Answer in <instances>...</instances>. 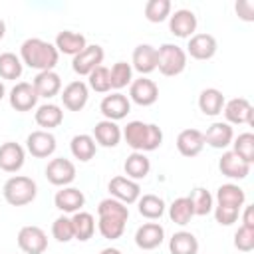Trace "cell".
Wrapping results in <instances>:
<instances>
[{"label":"cell","mask_w":254,"mask_h":254,"mask_svg":"<svg viewBox=\"0 0 254 254\" xmlns=\"http://www.w3.org/2000/svg\"><path fill=\"white\" fill-rule=\"evenodd\" d=\"M52 236L58 240V242H69L73 240V226H71V218L62 214L54 220L52 224Z\"/></svg>","instance_id":"cell-44"},{"label":"cell","mask_w":254,"mask_h":254,"mask_svg":"<svg viewBox=\"0 0 254 254\" xmlns=\"http://www.w3.org/2000/svg\"><path fill=\"white\" fill-rule=\"evenodd\" d=\"M69 151L71 155L81 161V163H87L95 157V151H97V143L93 141L91 135L87 133H79V135H73L71 141H69Z\"/></svg>","instance_id":"cell-31"},{"label":"cell","mask_w":254,"mask_h":254,"mask_svg":"<svg viewBox=\"0 0 254 254\" xmlns=\"http://www.w3.org/2000/svg\"><path fill=\"white\" fill-rule=\"evenodd\" d=\"M194 216V208H192V202L189 196H179L171 202L169 206V218L179 224V226H185L190 222V218Z\"/></svg>","instance_id":"cell-35"},{"label":"cell","mask_w":254,"mask_h":254,"mask_svg":"<svg viewBox=\"0 0 254 254\" xmlns=\"http://www.w3.org/2000/svg\"><path fill=\"white\" fill-rule=\"evenodd\" d=\"M38 93L34 89V85L30 81H18L12 89H10V95H8V101H10V107L20 111V113H26V111H32L36 105H38Z\"/></svg>","instance_id":"cell-11"},{"label":"cell","mask_w":254,"mask_h":254,"mask_svg":"<svg viewBox=\"0 0 254 254\" xmlns=\"http://www.w3.org/2000/svg\"><path fill=\"white\" fill-rule=\"evenodd\" d=\"M234 8H236V14L244 22H252L254 20V2L252 0H238Z\"/></svg>","instance_id":"cell-47"},{"label":"cell","mask_w":254,"mask_h":254,"mask_svg":"<svg viewBox=\"0 0 254 254\" xmlns=\"http://www.w3.org/2000/svg\"><path fill=\"white\" fill-rule=\"evenodd\" d=\"M177 149L183 157H196L204 149V135L198 129H183L177 135Z\"/></svg>","instance_id":"cell-23"},{"label":"cell","mask_w":254,"mask_h":254,"mask_svg":"<svg viewBox=\"0 0 254 254\" xmlns=\"http://www.w3.org/2000/svg\"><path fill=\"white\" fill-rule=\"evenodd\" d=\"M109 79H111V89H123L131 85L133 81V67L127 62H115L109 69Z\"/></svg>","instance_id":"cell-38"},{"label":"cell","mask_w":254,"mask_h":254,"mask_svg":"<svg viewBox=\"0 0 254 254\" xmlns=\"http://www.w3.org/2000/svg\"><path fill=\"white\" fill-rule=\"evenodd\" d=\"M2 194H4V200L12 206H26L36 198L38 185L34 179L26 175H14L4 183Z\"/></svg>","instance_id":"cell-3"},{"label":"cell","mask_w":254,"mask_h":254,"mask_svg":"<svg viewBox=\"0 0 254 254\" xmlns=\"http://www.w3.org/2000/svg\"><path fill=\"white\" fill-rule=\"evenodd\" d=\"M159 99V85L149 79V77H139L133 79L129 85V101L141 105V107H149Z\"/></svg>","instance_id":"cell-12"},{"label":"cell","mask_w":254,"mask_h":254,"mask_svg":"<svg viewBox=\"0 0 254 254\" xmlns=\"http://www.w3.org/2000/svg\"><path fill=\"white\" fill-rule=\"evenodd\" d=\"M87 87H91L97 93H109L111 91V79H109V69L105 65L95 67L87 75Z\"/></svg>","instance_id":"cell-43"},{"label":"cell","mask_w":254,"mask_h":254,"mask_svg":"<svg viewBox=\"0 0 254 254\" xmlns=\"http://www.w3.org/2000/svg\"><path fill=\"white\" fill-rule=\"evenodd\" d=\"M232 151L244 159L246 163H254V133L246 131V133H240L236 139H232Z\"/></svg>","instance_id":"cell-41"},{"label":"cell","mask_w":254,"mask_h":254,"mask_svg":"<svg viewBox=\"0 0 254 254\" xmlns=\"http://www.w3.org/2000/svg\"><path fill=\"white\" fill-rule=\"evenodd\" d=\"M54 46H56V50H58L60 54H65V56H71V58H73V56H77L79 52L85 50L87 40H85V36L79 34V32L64 30V32H60V34L56 36Z\"/></svg>","instance_id":"cell-26"},{"label":"cell","mask_w":254,"mask_h":254,"mask_svg":"<svg viewBox=\"0 0 254 254\" xmlns=\"http://www.w3.org/2000/svg\"><path fill=\"white\" fill-rule=\"evenodd\" d=\"M24 71V64L20 60V56L12 54V52H4L0 54V77L2 79H18Z\"/></svg>","instance_id":"cell-39"},{"label":"cell","mask_w":254,"mask_h":254,"mask_svg":"<svg viewBox=\"0 0 254 254\" xmlns=\"http://www.w3.org/2000/svg\"><path fill=\"white\" fill-rule=\"evenodd\" d=\"M165 240V228L159 222H145L135 232V244L141 250H155Z\"/></svg>","instance_id":"cell-19"},{"label":"cell","mask_w":254,"mask_h":254,"mask_svg":"<svg viewBox=\"0 0 254 254\" xmlns=\"http://www.w3.org/2000/svg\"><path fill=\"white\" fill-rule=\"evenodd\" d=\"M16 240L24 254H44L48 248V234L44 232V228L34 224L22 226Z\"/></svg>","instance_id":"cell-6"},{"label":"cell","mask_w":254,"mask_h":254,"mask_svg":"<svg viewBox=\"0 0 254 254\" xmlns=\"http://www.w3.org/2000/svg\"><path fill=\"white\" fill-rule=\"evenodd\" d=\"M171 0H149L145 4V18L153 24H161L171 16Z\"/></svg>","instance_id":"cell-40"},{"label":"cell","mask_w":254,"mask_h":254,"mask_svg":"<svg viewBox=\"0 0 254 254\" xmlns=\"http://www.w3.org/2000/svg\"><path fill=\"white\" fill-rule=\"evenodd\" d=\"M69 218H71V226H73V238L79 240V242H87L95 232L93 214L85 212V210H79V212H73Z\"/></svg>","instance_id":"cell-32"},{"label":"cell","mask_w":254,"mask_h":254,"mask_svg":"<svg viewBox=\"0 0 254 254\" xmlns=\"http://www.w3.org/2000/svg\"><path fill=\"white\" fill-rule=\"evenodd\" d=\"M187 67V52L177 44H163L157 48V69L167 75L175 77L183 73Z\"/></svg>","instance_id":"cell-4"},{"label":"cell","mask_w":254,"mask_h":254,"mask_svg":"<svg viewBox=\"0 0 254 254\" xmlns=\"http://www.w3.org/2000/svg\"><path fill=\"white\" fill-rule=\"evenodd\" d=\"M34 119H36V123H38L44 131H50V129L62 125V121H64V111H62V107L56 105V103H44V105H40V107L36 109Z\"/></svg>","instance_id":"cell-30"},{"label":"cell","mask_w":254,"mask_h":254,"mask_svg":"<svg viewBox=\"0 0 254 254\" xmlns=\"http://www.w3.org/2000/svg\"><path fill=\"white\" fill-rule=\"evenodd\" d=\"M123 171H125L127 179L139 183L141 179H145V177L149 175V171H151V161H149V157H147L145 153L133 151V153L125 159V163H123Z\"/></svg>","instance_id":"cell-29"},{"label":"cell","mask_w":254,"mask_h":254,"mask_svg":"<svg viewBox=\"0 0 254 254\" xmlns=\"http://www.w3.org/2000/svg\"><path fill=\"white\" fill-rule=\"evenodd\" d=\"M99 111L103 113L105 119L109 121H121L127 117V113L131 111V101L127 95H123L121 91H113L109 95H105L99 103Z\"/></svg>","instance_id":"cell-13"},{"label":"cell","mask_w":254,"mask_h":254,"mask_svg":"<svg viewBox=\"0 0 254 254\" xmlns=\"http://www.w3.org/2000/svg\"><path fill=\"white\" fill-rule=\"evenodd\" d=\"M20 60L24 65L36 71H50L58 65L60 52L56 50L54 44L42 38H28L20 46Z\"/></svg>","instance_id":"cell-1"},{"label":"cell","mask_w":254,"mask_h":254,"mask_svg":"<svg viewBox=\"0 0 254 254\" xmlns=\"http://www.w3.org/2000/svg\"><path fill=\"white\" fill-rule=\"evenodd\" d=\"M60 97H62V103H64L65 109H69V111H81V109L87 105L89 87H87L85 81L75 79V81H69V83L60 91Z\"/></svg>","instance_id":"cell-14"},{"label":"cell","mask_w":254,"mask_h":254,"mask_svg":"<svg viewBox=\"0 0 254 254\" xmlns=\"http://www.w3.org/2000/svg\"><path fill=\"white\" fill-rule=\"evenodd\" d=\"M54 204L64 214H73L79 212L85 204V194L75 187H62L54 196Z\"/></svg>","instance_id":"cell-18"},{"label":"cell","mask_w":254,"mask_h":254,"mask_svg":"<svg viewBox=\"0 0 254 254\" xmlns=\"http://www.w3.org/2000/svg\"><path fill=\"white\" fill-rule=\"evenodd\" d=\"M226 99H224V93L216 87H206L200 91L198 95V109L208 115V117H214V115H220L222 113V107H224Z\"/></svg>","instance_id":"cell-27"},{"label":"cell","mask_w":254,"mask_h":254,"mask_svg":"<svg viewBox=\"0 0 254 254\" xmlns=\"http://www.w3.org/2000/svg\"><path fill=\"white\" fill-rule=\"evenodd\" d=\"M190 202H192V208H194V216H206L212 212L214 208V196L204 189V187H196L190 190L189 194Z\"/></svg>","instance_id":"cell-36"},{"label":"cell","mask_w":254,"mask_h":254,"mask_svg":"<svg viewBox=\"0 0 254 254\" xmlns=\"http://www.w3.org/2000/svg\"><path fill=\"white\" fill-rule=\"evenodd\" d=\"M171 254H198V240L189 230H179L169 240Z\"/></svg>","instance_id":"cell-33"},{"label":"cell","mask_w":254,"mask_h":254,"mask_svg":"<svg viewBox=\"0 0 254 254\" xmlns=\"http://www.w3.org/2000/svg\"><path fill=\"white\" fill-rule=\"evenodd\" d=\"M125 224H127V220L117 218V216H99V220H97V230H99V234H101L103 238H107V240H117V238L123 236Z\"/></svg>","instance_id":"cell-37"},{"label":"cell","mask_w":254,"mask_h":254,"mask_svg":"<svg viewBox=\"0 0 254 254\" xmlns=\"http://www.w3.org/2000/svg\"><path fill=\"white\" fill-rule=\"evenodd\" d=\"M93 141L105 149H113L121 143V127L115 123V121H109V119H101L95 123L93 127Z\"/></svg>","instance_id":"cell-22"},{"label":"cell","mask_w":254,"mask_h":254,"mask_svg":"<svg viewBox=\"0 0 254 254\" xmlns=\"http://www.w3.org/2000/svg\"><path fill=\"white\" fill-rule=\"evenodd\" d=\"M107 189H109L111 196L117 198V200H121L123 204H133V202H137L139 196H141V185H139L137 181H131V179L123 177V175L113 177V179L109 181Z\"/></svg>","instance_id":"cell-15"},{"label":"cell","mask_w":254,"mask_h":254,"mask_svg":"<svg viewBox=\"0 0 254 254\" xmlns=\"http://www.w3.org/2000/svg\"><path fill=\"white\" fill-rule=\"evenodd\" d=\"M196 26H198V20L192 10L181 8L169 16V30L177 38H190L196 32Z\"/></svg>","instance_id":"cell-16"},{"label":"cell","mask_w":254,"mask_h":254,"mask_svg":"<svg viewBox=\"0 0 254 254\" xmlns=\"http://www.w3.org/2000/svg\"><path fill=\"white\" fill-rule=\"evenodd\" d=\"M242 208H244V212H242V226L254 228V206L252 204H246Z\"/></svg>","instance_id":"cell-48"},{"label":"cell","mask_w":254,"mask_h":254,"mask_svg":"<svg viewBox=\"0 0 254 254\" xmlns=\"http://www.w3.org/2000/svg\"><path fill=\"white\" fill-rule=\"evenodd\" d=\"M105 52L99 44H87L83 52H79L77 56H73L71 60V69L77 75H89L95 67H99L103 64Z\"/></svg>","instance_id":"cell-7"},{"label":"cell","mask_w":254,"mask_h":254,"mask_svg":"<svg viewBox=\"0 0 254 254\" xmlns=\"http://www.w3.org/2000/svg\"><path fill=\"white\" fill-rule=\"evenodd\" d=\"M214 198H216V204H220V206H232V208L242 210V206L246 202V192L242 187H238L234 183H226V185L218 187Z\"/></svg>","instance_id":"cell-28"},{"label":"cell","mask_w":254,"mask_h":254,"mask_svg":"<svg viewBox=\"0 0 254 254\" xmlns=\"http://www.w3.org/2000/svg\"><path fill=\"white\" fill-rule=\"evenodd\" d=\"M250 167L252 165L246 163L244 159H240L234 151H224L222 157L218 159V169L228 179H238V181L246 179L250 175Z\"/></svg>","instance_id":"cell-21"},{"label":"cell","mask_w":254,"mask_h":254,"mask_svg":"<svg viewBox=\"0 0 254 254\" xmlns=\"http://www.w3.org/2000/svg\"><path fill=\"white\" fill-rule=\"evenodd\" d=\"M121 137L137 153L155 151V149H159L163 145V131H161V127L155 125V123H143V121H137V119L129 121L121 129Z\"/></svg>","instance_id":"cell-2"},{"label":"cell","mask_w":254,"mask_h":254,"mask_svg":"<svg viewBox=\"0 0 254 254\" xmlns=\"http://www.w3.org/2000/svg\"><path fill=\"white\" fill-rule=\"evenodd\" d=\"M4 95H6V87H4V83L0 81V101L4 99Z\"/></svg>","instance_id":"cell-51"},{"label":"cell","mask_w":254,"mask_h":254,"mask_svg":"<svg viewBox=\"0 0 254 254\" xmlns=\"http://www.w3.org/2000/svg\"><path fill=\"white\" fill-rule=\"evenodd\" d=\"M26 149L16 141H6L0 145V169L4 173H18L24 167Z\"/></svg>","instance_id":"cell-17"},{"label":"cell","mask_w":254,"mask_h":254,"mask_svg":"<svg viewBox=\"0 0 254 254\" xmlns=\"http://www.w3.org/2000/svg\"><path fill=\"white\" fill-rule=\"evenodd\" d=\"M202 135H204V145H210L212 149H226L228 145H232L234 139L232 125H228L226 121H214Z\"/></svg>","instance_id":"cell-25"},{"label":"cell","mask_w":254,"mask_h":254,"mask_svg":"<svg viewBox=\"0 0 254 254\" xmlns=\"http://www.w3.org/2000/svg\"><path fill=\"white\" fill-rule=\"evenodd\" d=\"M131 67L137 69L143 77L157 69V48L151 44H139L131 56Z\"/></svg>","instance_id":"cell-20"},{"label":"cell","mask_w":254,"mask_h":254,"mask_svg":"<svg viewBox=\"0 0 254 254\" xmlns=\"http://www.w3.org/2000/svg\"><path fill=\"white\" fill-rule=\"evenodd\" d=\"M46 179L56 187H69L75 179V165L65 157H56L46 167Z\"/></svg>","instance_id":"cell-10"},{"label":"cell","mask_w":254,"mask_h":254,"mask_svg":"<svg viewBox=\"0 0 254 254\" xmlns=\"http://www.w3.org/2000/svg\"><path fill=\"white\" fill-rule=\"evenodd\" d=\"M58 147V141L54 137L52 131H44V129H38V131H32L28 137H26V149L32 157L36 159H48L54 155Z\"/></svg>","instance_id":"cell-8"},{"label":"cell","mask_w":254,"mask_h":254,"mask_svg":"<svg viewBox=\"0 0 254 254\" xmlns=\"http://www.w3.org/2000/svg\"><path fill=\"white\" fill-rule=\"evenodd\" d=\"M97 216H117V218L127 220L129 218V206L123 204L121 200L109 196L97 204Z\"/></svg>","instance_id":"cell-42"},{"label":"cell","mask_w":254,"mask_h":254,"mask_svg":"<svg viewBox=\"0 0 254 254\" xmlns=\"http://www.w3.org/2000/svg\"><path fill=\"white\" fill-rule=\"evenodd\" d=\"M218 50V44H216V38L212 34H206V32H198V34H192L189 38V44H187V56L198 60V62H206L210 58H214Z\"/></svg>","instance_id":"cell-9"},{"label":"cell","mask_w":254,"mask_h":254,"mask_svg":"<svg viewBox=\"0 0 254 254\" xmlns=\"http://www.w3.org/2000/svg\"><path fill=\"white\" fill-rule=\"evenodd\" d=\"M4 34H6V22L0 18V40L4 38Z\"/></svg>","instance_id":"cell-50"},{"label":"cell","mask_w":254,"mask_h":254,"mask_svg":"<svg viewBox=\"0 0 254 254\" xmlns=\"http://www.w3.org/2000/svg\"><path fill=\"white\" fill-rule=\"evenodd\" d=\"M212 212H214V220H216L220 226H230V224H234V222L238 220V216H240V208L220 206V204H216V206L212 208Z\"/></svg>","instance_id":"cell-46"},{"label":"cell","mask_w":254,"mask_h":254,"mask_svg":"<svg viewBox=\"0 0 254 254\" xmlns=\"http://www.w3.org/2000/svg\"><path fill=\"white\" fill-rule=\"evenodd\" d=\"M32 85H34L38 97L52 99V97H56L62 91V77L54 69H50V71H38L36 77H34V81H32Z\"/></svg>","instance_id":"cell-24"},{"label":"cell","mask_w":254,"mask_h":254,"mask_svg":"<svg viewBox=\"0 0 254 254\" xmlns=\"http://www.w3.org/2000/svg\"><path fill=\"white\" fill-rule=\"evenodd\" d=\"M99 254H121V250H119V248H113V246H107V248H103Z\"/></svg>","instance_id":"cell-49"},{"label":"cell","mask_w":254,"mask_h":254,"mask_svg":"<svg viewBox=\"0 0 254 254\" xmlns=\"http://www.w3.org/2000/svg\"><path fill=\"white\" fill-rule=\"evenodd\" d=\"M139 214L145 216L147 220H157L165 214V200L157 194H143L137 200Z\"/></svg>","instance_id":"cell-34"},{"label":"cell","mask_w":254,"mask_h":254,"mask_svg":"<svg viewBox=\"0 0 254 254\" xmlns=\"http://www.w3.org/2000/svg\"><path fill=\"white\" fill-rule=\"evenodd\" d=\"M222 113L228 125H254V107L246 97H232L224 103Z\"/></svg>","instance_id":"cell-5"},{"label":"cell","mask_w":254,"mask_h":254,"mask_svg":"<svg viewBox=\"0 0 254 254\" xmlns=\"http://www.w3.org/2000/svg\"><path fill=\"white\" fill-rule=\"evenodd\" d=\"M234 246L240 252H252L254 250V228L240 226L234 232Z\"/></svg>","instance_id":"cell-45"}]
</instances>
